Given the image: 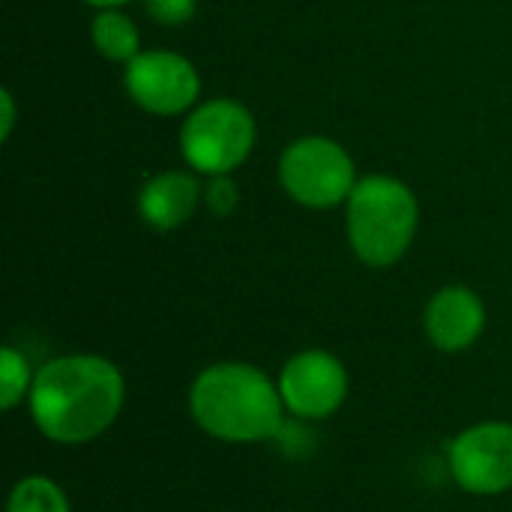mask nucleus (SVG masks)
Masks as SVG:
<instances>
[{
	"label": "nucleus",
	"instance_id": "nucleus-1",
	"mask_svg": "<svg viewBox=\"0 0 512 512\" xmlns=\"http://www.w3.org/2000/svg\"><path fill=\"white\" fill-rule=\"evenodd\" d=\"M27 402L36 429L48 441L78 447L117 423L126 402V381L99 354H66L48 360L33 375Z\"/></svg>",
	"mask_w": 512,
	"mask_h": 512
},
{
	"label": "nucleus",
	"instance_id": "nucleus-2",
	"mask_svg": "<svg viewBox=\"0 0 512 512\" xmlns=\"http://www.w3.org/2000/svg\"><path fill=\"white\" fill-rule=\"evenodd\" d=\"M189 414L201 432L225 444L273 441L285 429V402L252 363H213L189 387Z\"/></svg>",
	"mask_w": 512,
	"mask_h": 512
},
{
	"label": "nucleus",
	"instance_id": "nucleus-3",
	"mask_svg": "<svg viewBox=\"0 0 512 512\" xmlns=\"http://www.w3.org/2000/svg\"><path fill=\"white\" fill-rule=\"evenodd\" d=\"M420 225V201L408 183L390 174H366L345 201L348 246L360 264L387 270L399 264Z\"/></svg>",
	"mask_w": 512,
	"mask_h": 512
},
{
	"label": "nucleus",
	"instance_id": "nucleus-4",
	"mask_svg": "<svg viewBox=\"0 0 512 512\" xmlns=\"http://www.w3.org/2000/svg\"><path fill=\"white\" fill-rule=\"evenodd\" d=\"M258 123L252 111L228 96L198 102L180 126V156L204 177L234 174L252 153Z\"/></svg>",
	"mask_w": 512,
	"mask_h": 512
},
{
	"label": "nucleus",
	"instance_id": "nucleus-5",
	"mask_svg": "<svg viewBox=\"0 0 512 512\" xmlns=\"http://www.w3.org/2000/svg\"><path fill=\"white\" fill-rule=\"evenodd\" d=\"M282 192L309 210H333L345 204L360 180L354 156L327 135L294 138L276 165Z\"/></svg>",
	"mask_w": 512,
	"mask_h": 512
},
{
	"label": "nucleus",
	"instance_id": "nucleus-6",
	"mask_svg": "<svg viewBox=\"0 0 512 512\" xmlns=\"http://www.w3.org/2000/svg\"><path fill=\"white\" fill-rule=\"evenodd\" d=\"M123 84L129 99L153 117L189 114L201 96V75L195 63L168 48H144L126 63Z\"/></svg>",
	"mask_w": 512,
	"mask_h": 512
},
{
	"label": "nucleus",
	"instance_id": "nucleus-7",
	"mask_svg": "<svg viewBox=\"0 0 512 512\" xmlns=\"http://www.w3.org/2000/svg\"><path fill=\"white\" fill-rule=\"evenodd\" d=\"M453 480L477 498L512 489V423H477L456 435L447 450Z\"/></svg>",
	"mask_w": 512,
	"mask_h": 512
},
{
	"label": "nucleus",
	"instance_id": "nucleus-8",
	"mask_svg": "<svg viewBox=\"0 0 512 512\" xmlns=\"http://www.w3.org/2000/svg\"><path fill=\"white\" fill-rule=\"evenodd\" d=\"M276 384H279L285 411L300 420H327L348 399L345 363L324 348L297 351L282 366Z\"/></svg>",
	"mask_w": 512,
	"mask_h": 512
},
{
	"label": "nucleus",
	"instance_id": "nucleus-9",
	"mask_svg": "<svg viewBox=\"0 0 512 512\" xmlns=\"http://www.w3.org/2000/svg\"><path fill=\"white\" fill-rule=\"evenodd\" d=\"M423 330L444 354L468 351L486 330V303L468 285H444L426 303Z\"/></svg>",
	"mask_w": 512,
	"mask_h": 512
},
{
	"label": "nucleus",
	"instance_id": "nucleus-10",
	"mask_svg": "<svg viewBox=\"0 0 512 512\" xmlns=\"http://www.w3.org/2000/svg\"><path fill=\"white\" fill-rule=\"evenodd\" d=\"M198 204H204V186L192 171H159L138 189L141 222L162 234L186 225Z\"/></svg>",
	"mask_w": 512,
	"mask_h": 512
},
{
	"label": "nucleus",
	"instance_id": "nucleus-11",
	"mask_svg": "<svg viewBox=\"0 0 512 512\" xmlns=\"http://www.w3.org/2000/svg\"><path fill=\"white\" fill-rule=\"evenodd\" d=\"M90 42L111 63H129L144 51L141 30L123 9H99L90 21Z\"/></svg>",
	"mask_w": 512,
	"mask_h": 512
},
{
	"label": "nucleus",
	"instance_id": "nucleus-12",
	"mask_svg": "<svg viewBox=\"0 0 512 512\" xmlns=\"http://www.w3.org/2000/svg\"><path fill=\"white\" fill-rule=\"evenodd\" d=\"M6 512H72L66 492L48 477H24L12 486Z\"/></svg>",
	"mask_w": 512,
	"mask_h": 512
},
{
	"label": "nucleus",
	"instance_id": "nucleus-13",
	"mask_svg": "<svg viewBox=\"0 0 512 512\" xmlns=\"http://www.w3.org/2000/svg\"><path fill=\"white\" fill-rule=\"evenodd\" d=\"M33 375H36V372H30L27 357L18 354L12 345H6V348L0 351V408H3V411L18 408V405L30 396Z\"/></svg>",
	"mask_w": 512,
	"mask_h": 512
},
{
	"label": "nucleus",
	"instance_id": "nucleus-14",
	"mask_svg": "<svg viewBox=\"0 0 512 512\" xmlns=\"http://www.w3.org/2000/svg\"><path fill=\"white\" fill-rule=\"evenodd\" d=\"M240 204V186L234 183V174H219L210 177L204 186V207L216 219H228Z\"/></svg>",
	"mask_w": 512,
	"mask_h": 512
},
{
	"label": "nucleus",
	"instance_id": "nucleus-15",
	"mask_svg": "<svg viewBox=\"0 0 512 512\" xmlns=\"http://www.w3.org/2000/svg\"><path fill=\"white\" fill-rule=\"evenodd\" d=\"M144 9L162 27H183L195 18L198 0H144Z\"/></svg>",
	"mask_w": 512,
	"mask_h": 512
},
{
	"label": "nucleus",
	"instance_id": "nucleus-16",
	"mask_svg": "<svg viewBox=\"0 0 512 512\" xmlns=\"http://www.w3.org/2000/svg\"><path fill=\"white\" fill-rule=\"evenodd\" d=\"M0 108H3V120H0V138L9 141L12 129H15V96L9 90H0Z\"/></svg>",
	"mask_w": 512,
	"mask_h": 512
},
{
	"label": "nucleus",
	"instance_id": "nucleus-17",
	"mask_svg": "<svg viewBox=\"0 0 512 512\" xmlns=\"http://www.w3.org/2000/svg\"><path fill=\"white\" fill-rule=\"evenodd\" d=\"M87 6H93L96 12L99 9H123L126 3H132V0H84Z\"/></svg>",
	"mask_w": 512,
	"mask_h": 512
}]
</instances>
